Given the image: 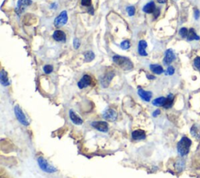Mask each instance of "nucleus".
Here are the masks:
<instances>
[{
  "label": "nucleus",
  "instance_id": "nucleus-1",
  "mask_svg": "<svg viewBox=\"0 0 200 178\" xmlns=\"http://www.w3.org/2000/svg\"><path fill=\"white\" fill-rule=\"evenodd\" d=\"M192 145V141L187 137H183L179 141L177 145V152L181 156H185L188 155L190 151V147Z\"/></svg>",
  "mask_w": 200,
  "mask_h": 178
},
{
  "label": "nucleus",
  "instance_id": "nucleus-2",
  "mask_svg": "<svg viewBox=\"0 0 200 178\" xmlns=\"http://www.w3.org/2000/svg\"><path fill=\"white\" fill-rule=\"evenodd\" d=\"M113 60L117 65H118L124 70H130L133 68V63L127 57L117 55L113 57Z\"/></svg>",
  "mask_w": 200,
  "mask_h": 178
},
{
  "label": "nucleus",
  "instance_id": "nucleus-3",
  "mask_svg": "<svg viewBox=\"0 0 200 178\" xmlns=\"http://www.w3.org/2000/svg\"><path fill=\"white\" fill-rule=\"evenodd\" d=\"M38 163H39L41 170H43L45 173H52L56 171V168H55L52 165H50L47 162V160L44 159L43 157H39L38 158Z\"/></svg>",
  "mask_w": 200,
  "mask_h": 178
},
{
  "label": "nucleus",
  "instance_id": "nucleus-4",
  "mask_svg": "<svg viewBox=\"0 0 200 178\" xmlns=\"http://www.w3.org/2000/svg\"><path fill=\"white\" fill-rule=\"evenodd\" d=\"M14 113H15V115L17 117V120L20 122L21 124L24 125V126H28L29 125V121L27 120V117L24 115V113H23L22 110L20 109V107L19 106H16L14 107Z\"/></svg>",
  "mask_w": 200,
  "mask_h": 178
},
{
  "label": "nucleus",
  "instance_id": "nucleus-5",
  "mask_svg": "<svg viewBox=\"0 0 200 178\" xmlns=\"http://www.w3.org/2000/svg\"><path fill=\"white\" fill-rule=\"evenodd\" d=\"M67 20H68V17H67V11H65V10L62 11L60 15L54 20V25H55V27H60L67 23Z\"/></svg>",
  "mask_w": 200,
  "mask_h": 178
},
{
  "label": "nucleus",
  "instance_id": "nucleus-6",
  "mask_svg": "<svg viewBox=\"0 0 200 178\" xmlns=\"http://www.w3.org/2000/svg\"><path fill=\"white\" fill-rule=\"evenodd\" d=\"M32 4V1L31 0H18L17 2V7L15 9V11L17 14H21L24 10Z\"/></svg>",
  "mask_w": 200,
  "mask_h": 178
},
{
  "label": "nucleus",
  "instance_id": "nucleus-7",
  "mask_svg": "<svg viewBox=\"0 0 200 178\" xmlns=\"http://www.w3.org/2000/svg\"><path fill=\"white\" fill-rule=\"evenodd\" d=\"M92 126L101 132H107L109 130V125L106 121H94L92 123Z\"/></svg>",
  "mask_w": 200,
  "mask_h": 178
},
{
  "label": "nucleus",
  "instance_id": "nucleus-8",
  "mask_svg": "<svg viewBox=\"0 0 200 178\" xmlns=\"http://www.w3.org/2000/svg\"><path fill=\"white\" fill-rule=\"evenodd\" d=\"M114 75H115V73H114V71H109L107 72L106 73H105V74L101 77V79H100V81H101L102 87L107 88V87L109 86V85H110V82H111L112 79L114 78Z\"/></svg>",
  "mask_w": 200,
  "mask_h": 178
},
{
  "label": "nucleus",
  "instance_id": "nucleus-9",
  "mask_svg": "<svg viewBox=\"0 0 200 178\" xmlns=\"http://www.w3.org/2000/svg\"><path fill=\"white\" fill-rule=\"evenodd\" d=\"M102 117L107 121L114 122L117 120V113L115 110H113V109H108V110H106L104 112Z\"/></svg>",
  "mask_w": 200,
  "mask_h": 178
},
{
  "label": "nucleus",
  "instance_id": "nucleus-10",
  "mask_svg": "<svg viewBox=\"0 0 200 178\" xmlns=\"http://www.w3.org/2000/svg\"><path fill=\"white\" fill-rule=\"evenodd\" d=\"M92 78L89 76V75H84L82 78L77 83V86L80 89H83V88H86V87L92 85Z\"/></svg>",
  "mask_w": 200,
  "mask_h": 178
},
{
  "label": "nucleus",
  "instance_id": "nucleus-11",
  "mask_svg": "<svg viewBox=\"0 0 200 178\" xmlns=\"http://www.w3.org/2000/svg\"><path fill=\"white\" fill-rule=\"evenodd\" d=\"M175 60V54L173 51L170 48L167 49L165 52V56L164 59V65H170V63Z\"/></svg>",
  "mask_w": 200,
  "mask_h": 178
},
{
  "label": "nucleus",
  "instance_id": "nucleus-12",
  "mask_svg": "<svg viewBox=\"0 0 200 178\" xmlns=\"http://www.w3.org/2000/svg\"><path fill=\"white\" fill-rule=\"evenodd\" d=\"M52 37H53L54 40L56 41V42H65L66 39H67L66 34L64 33L63 31H60V30L55 31L53 33V35H52Z\"/></svg>",
  "mask_w": 200,
  "mask_h": 178
},
{
  "label": "nucleus",
  "instance_id": "nucleus-13",
  "mask_svg": "<svg viewBox=\"0 0 200 178\" xmlns=\"http://www.w3.org/2000/svg\"><path fill=\"white\" fill-rule=\"evenodd\" d=\"M138 94L141 97L142 99H143L145 101H149L150 99L152 98V93L151 92H147V91L143 90L142 88H139L138 91Z\"/></svg>",
  "mask_w": 200,
  "mask_h": 178
},
{
  "label": "nucleus",
  "instance_id": "nucleus-14",
  "mask_svg": "<svg viewBox=\"0 0 200 178\" xmlns=\"http://www.w3.org/2000/svg\"><path fill=\"white\" fill-rule=\"evenodd\" d=\"M132 139L135 141H140L145 138V132L142 130H134L131 134Z\"/></svg>",
  "mask_w": 200,
  "mask_h": 178
},
{
  "label": "nucleus",
  "instance_id": "nucleus-15",
  "mask_svg": "<svg viewBox=\"0 0 200 178\" xmlns=\"http://www.w3.org/2000/svg\"><path fill=\"white\" fill-rule=\"evenodd\" d=\"M156 9L155 2H154L153 1H151V2H148V3L143 7V9H142L143 12H145L146 14H153L154 12L156 11Z\"/></svg>",
  "mask_w": 200,
  "mask_h": 178
},
{
  "label": "nucleus",
  "instance_id": "nucleus-16",
  "mask_svg": "<svg viewBox=\"0 0 200 178\" xmlns=\"http://www.w3.org/2000/svg\"><path fill=\"white\" fill-rule=\"evenodd\" d=\"M147 47V43L145 41L141 40L139 43V47H138V51H139V53L142 56H148V53L145 51V48Z\"/></svg>",
  "mask_w": 200,
  "mask_h": 178
},
{
  "label": "nucleus",
  "instance_id": "nucleus-17",
  "mask_svg": "<svg viewBox=\"0 0 200 178\" xmlns=\"http://www.w3.org/2000/svg\"><path fill=\"white\" fill-rule=\"evenodd\" d=\"M70 118L71 120V121L76 125H81L83 123L82 119L80 118L73 110H70Z\"/></svg>",
  "mask_w": 200,
  "mask_h": 178
},
{
  "label": "nucleus",
  "instance_id": "nucleus-18",
  "mask_svg": "<svg viewBox=\"0 0 200 178\" xmlns=\"http://www.w3.org/2000/svg\"><path fill=\"white\" fill-rule=\"evenodd\" d=\"M0 82L3 86H8L10 85V81H9L7 73L4 70H2L0 73Z\"/></svg>",
  "mask_w": 200,
  "mask_h": 178
},
{
  "label": "nucleus",
  "instance_id": "nucleus-19",
  "mask_svg": "<svg viewBox=\"0 0 200 178\" xmlns=\"http://www.w3.org/2000/svg\"><path fill=\"white\" fill-rule=\"evenodd\" d=\"M149 68L151 71L156 74H161L164 73V68L159 64H151Z\"/></svg>",
  "mask_w": 200,
  "mask_h": 178
},
{
  "label": "nucleus",
  "instance_id": "nucleus-20",
  "mask_svg": "<svg viewBox=\"0 0 200 178\" xmlns=\"http://www.w3.org/2000/svg\"><path fill=\"white\" fill-rule=\"evenodd\" d=\"M200 37L198 35H197V34L195 33L194 28H191L189 31V34L187 36V40L188 41H193V40H199Z\"/></svg>",
  "mask_w": 200,
  "mask_h": 178
},
{
  "label": "nucleus",
  "instance_id": "nucleus-21",
  "mask_svg": "<svg viewBox=\"0 0 200 178\" xmlns=\"http://www.w3.org/2000/svg\"><path fill=\"white\" fill-rule=\"evenodd\" d=\"M166 100H167V98H165V97H159V98L154 99L152 103L155 106H164L166 102Z\"/></svg>",
  "mask_w": 200,
  "mask_h": 178
},
{
  "label": "nucleus",
  "instance_id": "nucleus-22",
  "mask_svg": "<svg viewBox=\"0 0 200 178\" xmlns=\"http://www.w3.org/2000/svg\"><path fill=\"white\" fill-rule=\"evenodd\" d=\"M173 99H174V96H173V94H169L168 96L167 97L165 104H164V106L163 107L165 109H170V107H172V105H173Z\"/></svg>",
  "mask_w": 200,
  "mask_h": 178
},
{
  "label": "nucleus",
  "instance_id": "nucleus-23",
  "mask_svg": "<svg viewBox=\"0 0 200 178\" xmlns=\"http://www.w3.org/2000/svg\"><path fill=\"white\" fill-rule=\"evenodd\" d=\"M191 135L196 139H199L200 138V130L197 127V126L195 124H194L191 128Z\"/></svg>",
  "mask_w": 200,
  "mask_h": 178
},
{
  "label": "nucleus",
  "instance_id": "nucleus-24",
  "mask_svg": "<svg viewBox=\"0 0 200 178\" xmlns=\"http://www.w3.org/2000/svg\"><path fill=\"white\" fill-rule=\"evenodd\" d=\"M85 62H91L95 59V54L92 51H88L85 53Z\"/></svg>",
  "mask_w": 200,
  "mask_h": 178
},
{
  "label": "nucleus",
  "instance_id": "nucleus-25",
  "mask_svg": "<svg viewBox=\"0 0 200 178\" xmlns=\"http://www.w3.org/2000/svg\"><path fill=\"white\" fill-rule=\"evenodd\" d=\"M184 166H185V161L184 160H177V163H175V167L177 169V171H181L184 169Z\"/></svg>",
  "mask_w": 200,
  "mask_h": 178
},
{
  "label": "nucleus",
  "instance_id": "nucleus-26",
  "mask_svg": "<svg viewBox=\"0 0 200 178\" xmlns=\"http://www.w3.org/2000/svg\"><path fill=\"white\" fill-rule=\"evenodd\" d=\"M120 47H121V48H123V49L124 50L128 49V48L131 47L130 42H129L128 40L123 41V42H122L121 44H120Z\"/></svg>",
  "mask_w": 200,
  "mask_h": 178
},
{
  "label": "nucleus",
  "instance_id": "nucleus-27",
  "mask_svg": "<svg viewBox=\"0 0 200 178\" xmlns=\"http://www.w3.org/2000/svg\"><path fill=\"white\" fill-rule=\"evenodd\" d=\"M188 34H189V31L186 27H182V28L180 29L179 31V35L182 37V38H187L188 36Z\"/></svg>",
  "mask_w": 200,
  "mask_h": 178
},
{
  "label": "nucleus",
  "instance_id": "nucleus-28",
  "mask_svg": "<svg viewBox=\"0 0 200 178\" xmlns=\"http://www.w3.org/2000/svg\"><path fill=\"white\" fill-rule=\"evenodd\" d=\"M127 12L128 16H130V17H132V16L135 15V6H130L127 7Z\"/></svg>",
  "mask_w": 200,
  "mask_h": 178
},
{
  "label": "nucleus",
  "instance_id": "nucleus-29",
  "mask_svg": "<svg viewBox=\"0 0 200 178\" xmlns=\"http://www.w3.org/2000/svg\"><path fill=\"white\" fill-rule=\"evenodd\" d=\"M43 70L46 74H48V73H52V70H53V67L52 65H45V67H43Z\"/></svg>",
  "mask_w": 200,
  "mask_h": 178
},
{
  "label": "nucleus",
  "instance_id": "nucleus-30",
  "mask_svg": "<svg viewBox=\"0 0 200 178\" xmlns=\"http://www.w3.org/2000/svg\"><path fill=\"white\" fill-rule=\"evenodd\" d=\"M175 72V70L174 68H173L172 66H169L168 67H167V70H166L165 72V74L166 75H170V76H171V75H173V73H174Z\"/></svg>",
  "mask_w": 200,
  "mask_h": 178
},
{
  "label": "nucleus",
  "instance_id": "nucleus-31",
  "mask_svg": "<svg viewBox=\"0 0 200 178\" xmlns=\"http://www.w3.org/2000/svg\"><path fill=\"white\" fill-rule=\"evenodd\" d=\"M194 66L196 69L200 70V57H196L194 60Z\"/></svg>",
  "mask_w": 200,
  "mask_h": 178
},
{
  "label": "nucleus",
  "instance_id": "nucleus-32",
  "mask_svg": "<svg viewBox=\"0 0 200 178\" xmlns=\"http://www.w3.org/2000/svg\"><path fill=\"white\" fill-rule=\"evenodd\" d=\"M81 6H92V0H81Z\"/></svg>",
  "mask_w": 200,
  "mask_h": 178
},
{
  "label": "nucleus",
  "instance_id": "nucleus-33",
  "mask_svg": "<svg viewBox=\"0 0 200 178\" xmlns=\"http://www.w3.org/2000/svg\"><path fill=\"white\" fill-rule=\"evenodd\" d=\"M81 43L80 41H79L78 39H73V47H74L75 49H77V48L80 47Z\"/></svg>",
  "mask_w": 200,
  "mask_h": 178
},
{
  "label": "nucleus",
  "instance_id": "nucleus-34",
  "mask_svg": "<svg viewBox=\"0 0 200 178\" xmlns=\"http://www.w3.org/2000/svg\"><path fill=\"white\" fill-rule=\"evenodd\" d=\"M200 17V12L198 10H195V12H194V17H195V20H198Z\"/></svg>",
  "mask_w": 200,
  "mask_h": 178
},
{
  "label": "nucleus",
  "instance_id": "nucleus-35",
  "mask_svg": "<svg viewBox=\"0 0 200 178\" xmlns=\"http://www.w3.org/2000/svg\"><path fill=\"white\" fill-rule=\"evenodd\" d=\"M160 114V110H155V111L152 113V116H153L154 117H156L157 116H159Z\"/></svg>",
  "mask_w": 200,
  "mask_h": 178
},
{
  "label": "nucleus",
  "instance_id": "nucleus-36",
  "mask_svg": "<svg viewBox=\"0 0 200 178\" xmlns=\"http://www.w3.org/2000/svg\"><path fill=\"white\" fill-rule=\"evenodd\" d=\"M153 14H154V17H155V18H157V17H158V16L160 15V9H156Z\"/></svg>",
  "mask_w": 200,
  "mask_h": 178
},
{
  "label": "nucleus",
  "instance_id": "nucleus-37",
  "mask_svg": "<svg viewBox=\"0 0 200 178\" xmlns=\"http://www.w3.org/2000/svg\"><path fill=\"white\" fill-rule=\"evenodd\" d=\"M147 77H148V79H150V80H153V79H155L156 77H154V76H152V75H147Z\"/></svg>",
  "mask_w": 200,
  "mask_h": 178
},
{
  "label": "nucleus",
  "instance_id": "nucleus-38",
  "mask_svg": "<svg viewBox=\"0 0 200 178\" xmlns=\"http://www.w3.org/2000/svg\"><path fill=\"white\" fill-rule=\"evenodd\" d=\"M157 2H158L159 3H165L166 0H157Z\"/></svg>",
  "mask_w": 200,
  "mask_h": 178
},
{
  "label": "nucleus",
  "instance_id": "nucleus-39",
  "mask_svg": "<svg viewBox=\"0 0 200 178\" xmlns=\"http://www.w3.org/2000/svg\"><path fill=\"white\" fill-rule=\"evenodd\" d=\"M56 3H52V6H50V8H51V9H55L56 7Z\"/></svg>",
  "mask_w": 200,
  "mask_h": 178
}]
</instances>
